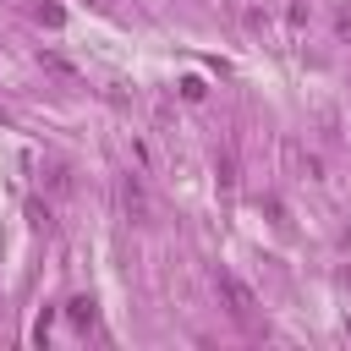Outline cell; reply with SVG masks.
Masks as SVG:
<instances>
[{
	"label": "cell",
	"mask_w": 351,
	"mask_h": 351,
	"mask_svg": "<svg viewBox=\"0 0 351 351\" xmlns=\"http://www.w3.org/2000/svg\"><path fill=\"white\" fill-rule=\"evenodd\" d=\"M203 93H208V88H203V77H181V99H186V104H197Z\"/></svg>",
	"instance_id": "obj_6"
},
{
	"label": "cell",
	"mask_w": 351,
	"mask_h": 351,
	"mask_svg": "<svg viewBox=\"0 0 351 351\" xmlns=\"http://www.w3.org/2000/svg\"><path fill=\"white\" fill-rule=\"evenodd\" d=\"M335 33H340V38H346V44H351V11H346V5H340V11H335Z\"/></svg>",
	"instance_id": "obj_7"
},
{
	"label": "cell",
	"mask_w": 351,
	"mask_h": 351,
	"mask_svg": "<svg viewBox=\"0 0 351 351\" xmlns=\"http://www.w3.org/2000/svg\"><path fill=\"white\" fill-rule=\"evenodd\" d=\"M0 126H5V110H0Z\"/></svg>",
	"instance_id": "obj_8"
},
{
	"label": "cell",
	"mask_w": 351,
	"mask_h": 351,
	"mask_svg": "<svg viewBox=\"0 0 351 351\" xmlns=\"http://www.w3.org/2000/svg\"><path fill=\"white\" fill-rule=\"evenodd\" d=\"M44 186H49L55 197H66V192H71V170H66V165H49V176H44Z\"/></svg>",
	"instance_id": "obj_5"
},
{
	"label": "cell",
	"mask_w": 351,
	"mask_h": 351,
	"mask_svg": "<svg viewBox=\"0 0 351 351\" xmlns=\"http://www.w3.org/2000/svg\"><path fill=\"white\" fill-rule=\"evenodd\" d=\"M214 181H219V192H236V159L230 154H214Z\"/></svg>",
	"instance_id": "obj_4"
},
{
	"label": "cell",
	"mask_w": 351,
	"mask_h": 351,
	"mask_svg": "<svg viewBox=\"0 0 351 351\" xmlns=\"http://www.w3.org/2000/svg\"><path fill=\"white\" fill-rule=\"evenodd\" d=\"M219 296L230 302V313H236V318H252V313H258V296H252V285H247L241 274H230V269H219Z\"/></svg>",
	"instance_id": "obj_1"
},
{
	"label": "cell",
	"mask_w": 351,
	"mask_h": 351,
	"mask_svg": "<svg viewBox=\"0 0 351 351\" xmlns=\"http://www.w3.org/2000/svg\"><path fill=\"white\" fill-rule=\"evenodd\" d=\"M121 208H126V219H132V225H148V214H154L148 186H143V176H137V170L121 181Z\"/></svg>",
	"instance_id": "obj_2"
},
{
	"label": "cell",
	"mask_w": 351,
	"mask_h": 351,
	"mask_svg": "<svg viewBox=\"0 0 351 351\" xmlns=\"http://www.w3.org/2000/svg\"><path fill=\"white\" fill-rule=\"evenodd\" d=\"M66 318H71L77 329H88V324L99 318V307H93V296H71V302H66Z\"/></svg>",
	"instance_id": "obj_3"
}]
</instances>
